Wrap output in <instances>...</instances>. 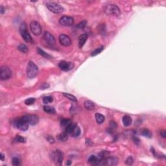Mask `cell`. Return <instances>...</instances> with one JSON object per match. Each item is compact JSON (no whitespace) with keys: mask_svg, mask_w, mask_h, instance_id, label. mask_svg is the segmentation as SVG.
I'll return each instance as SVG.
<instances>
[{"mask_svg":"<svg viewBox=\"0 0 166 166\" xmlns=\"http://www.w3.org/2000/svg\"><path fill=\"white\" fill-rule=\"evenodd\" d=\"M38 74V67L32 61H29L27 67V75L29 79H33Z\"/></svg>","mask_w":166,"mask_h":166,"instance_id":"6da1fadb","label":"cell"},{"mask_svg":"<svg viewBox=\"0 0 166 166\" xmlns=\"http://www.w3.org/2000/svg\"><path fill=\"white\" fill-rule=\"evenodd\" d=\"M51 160L53 161L57 165H60L62 163L63 158H64V154L60 150H55L51 154Z\"/></svg>","mask_w":166,"mask_h":166,"instance_id":"7a4b0ae2","label":"cell"},{"mask_svg":"<svg viewBox=\"0 0 166 166\" xmlns=\"http://www.w3.org/2000/svg\"><path fill=\"white\" fill-rule=\"evenodd\" d=\"M46 7L50 12L55 14H60L64 11V8L55 2H47Z\"/></svg>","mask_w":166,"mask_h":166,"instance_id":"3957f363","label":"cell"},{"mask_svg":"<svg viewBox=\"0 0 166 166\" xmlns=\"http://www.w3.org/2000/svg\"><path fill=\"white\" fill-rule=\"evenodd\" d=\"M104 11L108 15L119 16L120 14V10L118 7L114 4L106 5L104 8Z\"/></svg>","mask_w":166,"mask_h":166,"instance_id":"277c9868","label":"cell"},{"mask_svg":"<svg viewBox=\"0 0 166 166\" xmlns=\"http://www.w3.org/2000/svg\"><path fill=\"white\" fill-rule=\"evenodd\" d=\"M19 31L22 36L23 39L27 42H33V38L31 36L30 34L27 32V25L25 23H23L20 26L19 28Z\"/></svg>","mask_w":166,"mask_h":166,"instance_id":"5b68a950","label":"cell"},{"mask_svg":"<svg viewBox=\"0 0 166 166\" xmlns=\"http://www.w3.org/2000/svg\"><path fill=\"white\" fill-rule=\"evenodd\" d=\"M14 125L16 129L22 131H26L29 128V124L22 117L16 119L14 122Z\"/></svg>","mask_w":166,"mask_h":166,"instance_id":"8992f818","label":"cell"},{"mask_svg":"<svg viewBox=\"0 0 166 166\" xmlns=\"http://www.w3.org/2000/svg\"><path fill=\"white\" fill-rule=\"evenodd\" d=\"M12 76V71L8 66H2L0 69V78L1 79L5 81L7 80Z\"/></svg>","mask_w":166,"mask_h":166,"instance_id":"52a82bcc","label":"cell"},{"mask_svg":"<svg viewBox=\"0 0 166 166\" xmlns=\"http://www.w3.org/2000/svg\"><path fill=\"white\" fill-rule=\"evenodd\" d=\"M31 29L33 34L35 36H39L42 34V29L40 24L36 21H33L30 25Z\"/></svg>","mask_w":166,"mask_h":166,"instance_id":"ba28073f","label":"cell"},{"mask_svg":"<svg viewBox=\"0 0 166 166\" xmlns=\"http://www.w3.org/2000/svg\"><path fill=\"white\" fill-rule=\"evenodd\" d=\"M59 23L61 26L64 27H69L72 26L74 23V19L71 16H64L61 17L59 19Z\"/></svg>","mask_w":166,"mask_h":166,"instance_id":"9c48e42d","label":"cell"},{"mask_svg":"<svg viewBox=\"0 0 166 166\" xmlns=\"http://www.w3.org/2000/svg\"><path fill=\"white\" fill-rule=\"evenodd\" d=\"M22 118L29 125H35L38 122V117L35 114H28L24 115L22 117Z\"/></svg>","mask_w":166,"mask_h":166,"instance_id":"30bf717a","label":"cell"},{"mask_svg":"<svg viewBox=\"0 0 166 166\" xmlns=\"http://www.w3.org/2000/svg\"><path fill=\"white\" fill-rule=\"evenodd\" d=\"M59 42L62 45L65 47L69 46L72 44L71 38L65 34H62L59 36Z\"/></svg>","mask_w":166,"mask_h":166,"instance_id":"8fae6325","label":"cell"},{"mask_svg":"<svg viewBox=\"0 0 166 166\" xmlns=\"http://www.w3.org/2000/svg\"><path fill=\"white\" fill-rule=\"evenodd\" d=\"M43 39H44V40L48 43V44H50L51 45H55V38L53 36V35L50 33V32L48 31H45L44 33H43Z\"/></svg>","mask_w":166,"mask_h":166,"instance_id":"7c38bea8","label":"cell"},{"mask_svg":"<svg viewBox=\"0 0 166 166\" xmlns=\"http://www.w3.org/2000/svg\"><path fill=\"white\" fill-rule=\"evenodd\" d=\"M58 66L60 69L65 72H67L74 68V64L71 62H66V61H62L59 63Z\"/></svg>","mask_w":166,"mask_h":166,"instance_id":"4fadbf2b","label":"cell"},{"mask_svg":"<svg viewBox=\"0 0 166 166\" xmlns=\"http://www.w3.org/2000/svg\"><path fill=\"white\" fill-rule=\"evenodd\" d=\"M118 162V159L115 156L107 157L104 160L105 165H115Z\"/></svg>","mask_w":166,"mask_h":166,"instance_id":"5bb4252c","label":"cell"},{"mask_svg":"<svg viewBox=\"0 0 166 166\" xmlns=\"http://www.w3.org/2000/svg\"><path fill=\"white\" fill-rule=\"evenodd\" d=\"M87 38H88V35L86 34H82L79 36V42H78V45H79V48H82L83 47L86 41L87 40Z\"/></svg>","mask_w":166,"mask_h":166,"instance_id":"9a60e30c","label":"cell"},{"mask_svg":"<svg viewBox=\"0 0 166 166\" xmlns=\"http://www.w3.org/2000/svg\"><path fill=\"white\" fill-rule=\"evenodd\" d=\"M81 129H80L79 127H78L77 125H75L74 128L72 130V132H71L70 135L72 136V137H74V138H77L78 136H79L80 134H81Z\"/></svg>","mask_w":166,"mask_h":166,"instance_id":"2e32d148","label":"cell"},{"mask_svg":"<svg viewBox=\"0 0 166 166\" xmlns=\"http://www.w3.org/2000/svg\"><path fill=\"white\" fill-rule=\"evenodd\" d=\"M84 107L88 110H93L96 107L95 104L91 101H86L84 102Z\"/></svg>","mask_w":166,"mask_h":166,"instance_id":"e0dca14e","label":"cell"},{"mask_svg":"<svg viewBox=\"0 0 166 166\" xmlns=\"http://www.w3.org/2000/svg\"><path fill=\"white\" fill-rule=\"evenodd\" d=\"M95 116H96V120L97 123L98 124H101L105 121V117H104L103 115H102L101 114H99V113H96L95 114Z\"/></svg>","mask_w":166,"mask_h":166,"instance_id":"ac0fdd59","label":"cell"},{"mask_svg":"<svg viewBox=\"0 0 166 166\" xmlns=\"http://www.w3.org/2000/svg\"><path fill=\"white\" fill-rule=\"evenodd\" d=\"M123 123L125 127H128L132 123V118L129 115H125L123 117Z\"/></svg>","mask_w":166,"mask_h":166,"instance_id":"d6986e66","label":"cell"},{"mask_svg":"<svg viewBox=\"0 0 166 166\" xmlns=\"http://www.w3.org/2000/svg\"><path fill=\"white\" fill-rule=\"evenodd\" d=\"M43 110L45 111V112L48 113V114H54L56 113L55 109L54 107L51 106H43Z\"/></svg>","mask_w":166,"mask_h":166,"instance_id":"ffe728a7","label":"cell"},{"mask_svg":"<svg viewBox=\"0 0 166 166\" xmlns=\"http://www.w3.org/2000/svg\"><path fill=\"white\" fill-rule=\"evenodd\" d=\"M58 139L61 141H66L68 139V134L66 131L64 132H62L58 135Z\"/></svg>","mask_w":166,"mask_h":166,"instance_id":"44dd1931","label":"cell"},{"mask_svg":"<svg viewBox=\"0 0 166 166\" xmlns=\"http://www.w3.org/2000/svg\"><path fill=\"white\" fill-rule=\"evenodd\" d=\"M72 123V121L69 119H63L60 121V125H61L62 127L64 128L65 129L67 128V126H69V125Z\"/></svg>","mask_w":166,"mask_h":166,"instance_id":"7402d4cb","label":"cell"},{"mask_svg":"<svg viewBox=\"0 0 166 166\" xmlns=\"http://www.w3.org/2000/svg\"><path fill=\"white\" fill-rule=\"evenodd\" d=\"M37 51L38 54H40L41 56L44 57V58H48V59H51V58H52V56H51L50 55L48 54V53H45V51H43V50H41V49H40V48H38Z\"/></svg>","mask_w":166,"mask_h":166,"instance_id":"603a6c76","label":"cell"},{"mask_svg":"<svg viewBox=\"0 0 166 166\" xmlns=\"http://www.w3.org/2000/svg\"><path fill=\"white\" fill-rule=\"evenodd\" d=\"M62 95L64 96L65 97L67 98L68 99H69L70 101L73 102H77V99L75 96H74L73 95L69 94V93H63Z\"/></svg>","mask_w":166,"mask_h":166,"instance_id":"cb8c5ba5","label":"cell"},{"mask_svg":"<svg viewBox=\"0 0 166 166\" xmlns=\"http://www.w3.org/2000/svg\"><path fill=\"white\" fill-rule=\"evenodd\" d=\"M97 160H98V158H97V156H96L94 155H91L90 157H89L88 161V162L90 163L95 165L96 162H97Z\"/></svg>","mask_w":166,"mask_h":166,"instance_id":"d4e9b609","label":"cell"},{"mask_svg":"<svg viewBox=\"0 0 166 166\" xmlns=\"http://www.w3.org/2000/svg\"><path fill=\"white\" fill-rule=\"evenodd\" d=\"M18 50L20 51H21V52L24 53H26L28 52L29 51L28 48H27V47L26 46L25 44H20V45H19V46H18Z\"/></svg>","mask_w":166,"mask_h":166,"instance_id":"484cf974","label":"cell"},{"mask_svg":"<svg viewBox=\"0 0 166 166\" xmlns=\"http://www.w3.org/2000/svg\"><path fill=\"white\" fill-rule=\"evenodd\" d=\"M103 50H104V47L103 46H101V47H100V48H97V49H96V50H94V51H93L92 53H91V56L97 55L101 53L102 52V51H103Z\"/></svg>","mask_w":166,"mask_h":166,"instance_id":"4316f807","label":"cell"},{"mask_svg":"<svg viewBox=\"0 0 166 166\" xmlns=\"http://www.w3.org/2000/svg\"><path fill=\"white\" fill-rule=\"evenodd\" d=\"M53 99L51 96H46V97H44L43 98V103L45 104H48V103H52Z\"/></svg>","mask_w":166,"mask_h":166,"instance_id":"83f0119b","label":"cell"},{"mask_svg":"<svg viewBox=\"0 0 166 166\" xmlns=\"http://www.w3.org/2000/svg\"><path fill=\"white\" fill-rule=\"evenodd\" d=\"M141 134L144 136H145L147 138H151V132L148 130V129H144V130L141 131Z\"/></svg>","mask_w":166,"mask_h":166,"instance_id":"f1b7e54d","label":"cell"},{"mask_svg":"<svg viewBox=\"0 0 166 166\" xmlns=\"http://www.w3.org/2000/svg\"><path fill=\"white\" fill-rule=\"evenodd\" d=\"M12 164L15 166L19 165L20 164V160L17 157H14L12 159Z\"/></svg>","mask_w":166,"mask_h":166,"instance_id":"f546056e","label":"cell"},{"mask_svg":"<svg viewBox=\"0 0 166 166\" xmlns=\"http://www.w3.org/2000/svg\"><path fill=\"white\" fill-rule=\"evenodd\" d=\"M15 141L19 143H26V139L22 137V136H17L15 138Z\"/></svg>","mask_w":166,"mask_h":166,"instance_id":"4dcf8cb0","label":"cell"},{"mask_svg":"<svg viewBox=\"0 0 166 166\" xmlns=\"http://www.w3.org/2000/svg\"><path fill=\"white\" fill-rule=\"evenodd\" d=\"M35 102V99L32 97V98H29V99H27V100L25 101V103H26L27 105H33Z\"/></svg>","mask_w":166,"mask_h":166,"instance_id":"1f68e13d","label":"cell"},{"mask_svg":"<svg viewBox=\"0 0 166 166\" xmlns=\"http://www.w3.org/2000/svg\"><path fill=\"white\" fill-rule=\"evenodd\" d=\"M132 140H133V142L134 143L135 145H136L137 146H139L141 144V141L138 137H136V136H134L133 138H132Z\"/></svg>","mask_w":166,"mask_h":166,"instance_id":"d6a6232c","label":"cell"},{"mask_svg":"<svg viewBox=\"0 0 166 166\" xmlns=\"http://www.w3.org/2000/svg\"><path fill=\"white\" fill-rule=\"evenodd\" d=\"M86 24V20H84V21H81L80 23L78 24L77 27L79 29H82V28H83V27H85Z\"/></svg>","mask_w":166,"mask_h":166,"instance_id":"836d02e7","label":"cell"},{"mask_svg":"<svg viewBox=\"0 0 166 166\" xmlns=\"http://www.w3.org/2000/svg\"><path fill=\"white\" fill-rule=\"evenodd\" d=\"M133 161L134 160H133V159H132V158L129 157L127 159V160H126L125 163H126V164H127V165H132V163H133Z\"/></svg>","mask_w":166,"mask_h":166,"instance_id":"e575fe53","label":"cell"},{"mask_svg":"<svg viewBox=\"0 0 166 166\" xmlns=\"http://www.w3.org/2000/svg\"><path fill=\"white\" fill-rule=\"evenodd\" d=\"M47 140H48L50 144H53V143L55 142L54 138H53L52 136H48V137H47Z\"/></svg>","mask_w":166,"mask_h":166,"instance_id":"d590c367","label":"cell"},{"mask_svg":"<svg viewBox=\"0 0 166 166\" xmlns=\"http://www.w3.org/2000/svg\"><path fill=\"white\" fill-rule=\"evenodd\" d=\"M160 135H161V136H162L163 138H166V132L165 130H162L160 131Z\"/></svg>","mask_w":166,"mask_h":166,"instance_id":"8d00e7d4","label":"cell"},{"mask_svg":"<svg viewBox=\"0 0 166 166\" xmlns=\"http://www.w3.org/2000/svg\"><path fill=\"white\" fill-rule=\"evenodd\" d=\"M0 157H1V160H2V161H4L5 156L3 153H1V154H0Z\"/></svg>","mask_w":166,"mask_h":166,"instance_id":"74e56055","label":"cell"},{"mask_svg":"<svg viewBox=\"0 0 166 166\" xmlns=\"http://www.w3.org/2000/svg\"><path fill=\"white\" fill-rule=\"evenodd\" d=\"M49 86H50L48 85H48H47V84H44V85L42 86V89H46L47 88H48V87H49Z\"/></svg>","mask_w":166,"mask_h":166,"instance_id":"f35d334b","label":"cell"},{"mask_svg":"<svg viewBox=\"0 0 166 166\" xmlns=\"http://www.w3.org/2000/svg\"><path fill=\"white\" fill-rule=\"evenodd\" d=\"M4 12H5V9H4V8L3 7H1V9H0V12H1V13L2 14H3L4 13Z\"/></svg>","mask_w":166,"mask_h":166,"instance_id":"ab89813d","label":"cell"},{"mask_svg":"<svg viewBox=\"0 0 166 166\" xmlns=\"http://www.w3.org/2000/svg\"><path fill=\"white\" fill-rule=\"evenodd\" d=\"M70 164H71V162H69V161L68 162H67V165H70Z\"/></svg>","mask_w":166,"mask_h":166,"instance_id":"60d3db41","label":"cell"}]
</instances>
